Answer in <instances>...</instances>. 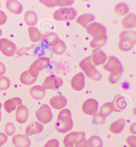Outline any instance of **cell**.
<instances>
[{
  "label": "cell",
  "instance_id": "obj_37",
  "mask_svg": "<svg viewBox=\"0 0 136 147\" xmlns=\"http://www.w3.org/2000/svg\"><path fill=\"white\" fill-rule=\"evenodd\" d=\"M11 82L7 76H3L0 77V91L6 90L10 86Z\"/></svg>",
  "mask_w": 136,
  "mask_h": 147
},
{
  "label": "cell",
  "instance_id": "obj_16",
  "mask_svg": "<svg viewBox=\"0 0 136 147\" xmlns=\"http://www.w3.org/2000/svg\"><path fill=\"white\" fill-rule=\"evenodd\" d=\"M12 144L16 147H31V142L26 135L17 134L12 138Z\"/></svg>",
  "mask_w": 136,
  "mask_h": 147
},
{
  "label": "cell",
  "instance_id": "obj_23",
  "mask_svg": "<svg viewBox=\"0 0 136 147\" xmlns=\"http://www.w3.org/2000/svg\"><path fill=\"white\" fill-rule=\"evenodd\" d=\"M6 6L9 11L15 14H21L23 10L22 5L17 1H7L6 3Z\"/></svg>",
  "mask_w": 136,
  "mask_h": 147
},
{
  "label": "cell",
  "instance_id": "obj_32",
  "mask_svg": "<svg viewBox=\"0 0 136 147\" xmlns=\"http://www.w3.org/2000/svg\"><path fill=\"white\" fill-rule=\"evenodd\" d=\"M37 78H33L31 77L29 73V70H27L21 74L20 76L21 82L25 85H31L36 82Z\"/></svg>",
  "mask_w": 136,
  "mask_h": 147
},
{
  "label": "cell",
  "instance_id": "obj_20",
  "mask_svg": "<svg viewBox=\"0 0 136 147\" xmlns=\"http://www.w3.org/2000/svg\"><path fill=\"white\" fill-rule=\"evenodd\" d=\"M22 104V101L20 98L15 97L8 99L4 103V107L9 113L14 111L18 107Z\"/></svg>",
  "mask_w": 136,
  "mask_h": 147
},
{
  "label": "cell",
  "instance_id": "obj_35",
  "mask_svg": "<svg viewBox=\"0 0 136 147\" xmlns=\"http://www.w3.org/2000/svg\"><path fill=\"white\" fill-rule=\"evenodd\" d=\"M51 48L52 51L55 54L61 55L64 54L66 51V45L61 39L55 45Z\"/></svg>",
  "mask_w": 136,
  "mask_h": 147
},
{
  "label": "cell",
  "instance_id": "obj_22",
  "mask_svg": "<svg viewBox=\"0 0 136 147\" xmlns=\"http://www.w3.org/2000/svg\"><path fill=\"white\" fill-rule=\"evenodd\" d=\"M44 130L43 125L38 122H33L28 125L25 130V135L31 136L41 133Z\"/></svg>",
  "mask_w": 136,
  "mask_h": 147
},
{
  "label": "cell",
  "instance_id": "obj_31",
  "mask_svg": "<svg viewBox=\"0 0 136 147\" xmlns=\"http://www.w3.org/2000/svg\"><path fill=\"white\" fill-rule=\"evenodd\" d=\"M29 36L32 42L36 43L41 39L42 35L38 29L35 27H30L28 29Z\"/></svg>",
  "mask_w": 136,
  "mask_h": 147
},
{
  "label": "cell",
  "instance_id": "obj_13",
  "mask_svg": "<svg viewBox=\"0 0 136 147\" xmlns=\"http://www.w3.org/2000/svg\"><path fill=\"white\" fill-rule=\"evenodd\" d=\"M122 67L121 63L119 59L114 56H110L108 58L103 68L105 71L110 73L115 72Z\"/></svg>",
  "mask_w": 136,
  "mask_h": 147
},
{
  "label": "cell",
  "instance_id": "obj_50",
  "mask_svg": "<svg viewBox=\"0 0 136 147\" xmlns=\"http://www.w3.org/2000/svg\"><path fill=\"white\" fill-rule=\"evenodd\" d=\"M2 34V30H1V29L0 28V37L1 36Z\"/></svg>",
  "mask_w": 136,
  "mask_h": 147
},
{
  "label": "cell",
  "instance_id": "obj_51",
  "mask_svg": "<svg viewBox=\"0 0 136 147\" xmlns=\"http://www.w3.org/2000/svg\"><path fill=\"white\" fill-rule=\"evenodd\" d=\"M1 3H0V8H1Z\"/></svg>",
  "mask_w": 136,
  "mask_h": 147
},
{
  "label": "cell",
  "instance_id": "obj_44",
  "mask_svg": "<svg viewBox=\"0 0 136 147\" xmlns=\"http://www.w3.org/2000/svg\"><path fill=\"white\" fill-rule=\"evenodd\" d=\"M8 136L5 134L0 132V147L5 144L8 140Z\"/></svg>",
  "mask_w": 136,
  "mask_h": 147
},
{
  "label": "cell",
  "instance_id": "obj_8",
  "mask_svg": "<svg viewBox=\"0 0 136 147\" xmlns=\"http://www.w3.org/2000/svg\"><path fill=\"white\" fill-rule=\"evenodd\" d=\"M63 84V81L59 76L51 75L46 78L42 86L46 90H56L59 88Z\"/></svg>",
  "mask_w": 136,
  "mask_h": 147
},
{
  "label": "cell",
  "instance_id": "obj_17",
  "mask_svg": "<svg viewBox=\"0 0 136 147\" xmlns=\"http://www.w3.org/2000/svg\"><path fill=\"white\" fill-rule=\"evenodd\" d=\"M29 111L25 105H21L18 107L16 112V119L18 123L24 124L27 121Z\"/></svg>",
  "mask_w": 136,
  "mask_h": 147
},
{
  "label": "cell",
  "instance_id": "obj_11",
  "mask_svg": "<svg viewBox=\"0 0 136 147\" xmlns=\"http://www.w3.org/2000/svg\"><path fill=\"white\" fill-rule=\"evenodd\" d=\"M73 123L72 117L69 119H57L55 124V128L58 132L65 133L69 132L73 127Z\"/></svg>",
  "mask_w": 136,
  "mask_h": 147
},
{
  "label": "cell",
  "instance_id": "obj_4",
  "mask_svg": "<svg viewBox=\"0 0 136 147\" xmlns=\"http://www.w3.org/2000/svg\"><path fill=\"white\" fill-rule=\"evenodd\" d=\"M50 63V59L47 57H44L37 59L30 66L29 72L31 77L38 78L39 72L47 67Z\"/></svg>",
  "mask_w": 136,
  "mask_h": 147
},
{
  "label": "cell",
  "instance_id": "obj_29",
  "mask_svg": "<svg viewBox=\"0 0 136 147\" xmlns=\"http://www.w3.org/2000/svg\"><path fill=\"white\" fill-rule=\"evenodd\" d=\"M38 18L36 12L29 10L24 14V20L26 24L29 26L36 25L38 22Z\"/></svg>",
  "mask_w": 136,
  "mask_h": 147
},
{
  "label": "cell",
  "instance_id": "obj_19",
  "mask_svg": "<svg viewBox=\"0 0 136 147\" xmlns=\"http://www.w3.org/2000/svg\"><path fill=\"white\" fill-rule=\"evenodd\" d=\"M121 27L124 30L134 28L136 26V16L134 13H130L124 16L121 22Z\"/></svg>",
  "mask_w": 136,
  "mask_h": 147
},
{
  "label": "cell",
  "instance_id": "obj_21",
  "mask_svg": "<svg viewBox=\"0 0 136 147\" xmlns=\"http://www.w3.org/2000/svg\"><path fill=\"white\" fill-rule=\"evenodd\" d=\"M39 2L48 8L68 7L73 3V1H39Z\"/></svg>",
  "mask_w": 136,
  "mask_h": 147
},
{
  "label": "cell",
  "instance_id": "obj_24",
  "mask_svg": "<svg viewBox=\"0 0 136 147\" xmlns=\"http://www.w3.org/2000/svg\"><path fill=\"white\" fill-rule=\"evenodd\" d=\"M46 91L42 86L36 85L33 87L30 91L31 97L36 100H40L43 99L46 96Z\"/></svg>",
  "mask_w": 136,
  "mask_h": 147
},
{
  "label": "cell",
  "instance_id": "obj_36",
  "mask_svg": "<svg viewBox=\"0 0 136 147\" xmlns=\"http://www.w3.org/2000/svg\"><path fill=\"white\" fill-rule=\"evenodd\" d=\"M89 147H103V143L100 138L97 136H92L87 140Z\"/></svg>",
  "mask_w": 136,
  "mask_h": 147
},
{
  "label": "cell",
  "instance_id": "obj_43",
  "mask_svg": "<svg viewBox=\"0 0 136 147\" xmlns=\"http://www.w3.org/2000/svg\"><path fill=\"white\" fill-rule=\"evenodd\" d=\"M7 17L5 12L0 10V26L5 24L7 22Z\"/></svg>",
  "mask_w": 136,
  "mask_h": 147
},
{
  "label": "cell",
  "instance_id": "obj_34",
  "mask_svg": "<svg viewBox=\"0 0 136 147\" xmlns=\"http://www.w3.org/2000/svg\"><path fill=\"white\" fill-rule=\"evenodd\" d=\"M113 112L112 102H107L101 107L99 113L104 117H106Z\"/></svg>",
  "mask_w": 136,
  "mask_h": 147
},
{
  "label": "cell",
  "instance_id": "obj_49",
  "mask_svg": "<svg viewBox=\"0 0 136 147\" xmlns=\"http://www.w3.org/2000/svg\"><path fill=\"white\" fill-rule=\"evenodd\" d=\"M2 108V103L0 102V122L1 121V110Z\"/></svg>",
  "mask_w": 136,
  "mask_h": 147
},
{
  "label": "cell",
  "instance_id": "obj_48",
  "mask_svg": "<svg viewBox=\"0 0 136 147\" xmlns=\"http://www.w3.org/2000/svg\"><path fill=\"white\" fill-rule=\"evenodd\" d=\"M64 145V147H74V144L71 142H67Z\"/></svg>",
  "mask_w": 136,
  "mask_h": 147
},
{
  "label": "cell",
  "instance_id": "obj_45",
  "mask_svg": "<svg viewBox=\"0 0 136 147\" xmlns=\"http://www.w3.org/2000/svg\"><path fill=\"white\" fill-rule=\"evenodd\" d=\"M136 123L135 122L132 123L130 126L129 128V132L131 134L135 135L136 134Z\"/></svg>",
  "mask_w": 136,
  "mask_h": 147
},
{
  "label": "cell",
  "instance_id": "obj_33",
  "mask_svg": "<svg viewBox=\"0 0 136 147\" xmlns=\"http://www.w3.org/2000/svg\"><path fill=\"white\" fill-rule=\"evenodd\" d=\"M123 72V67H121L115 72L110 74L108 77V81L110 84H114L120 79Z\"/></svg>",
  "mask_w": 136,
  "mask_h": 147
},
{
  "label": "cell",
  "instance_id": "obj_40",
  "mask_svg": "<svg viewBox=\"0 0 136 147\" xmlns=\"http://www.w3.org/2000/svg\"><path fill=\"white\" fill-rule=\"evenodd\" d=\"M105 118L102 116L99 113L93 115L92 119V123L95 125H101L105 122Z\"/></svg>",
  "mask_w": 136,
  "mask_h": 147
},
{
  "label": "cell",
  "instance_id": "obj_18",
  "mask_svg": "<svg viewBox=\"0 0 136 147\" xmlns=\"http://www.w3.org/2000/svg\"><path fill=\"white\" fill-rule=\"evenodd\" d=\"M67 99L64 96L57 95L50 100L49 104L54 109L61 110L67 105Z\"/></svg>",
  "mask_w": 136,
  "mask_h": 147
},
{
  "label": "cell",
  "instance_id": "obj_12",
  "mask_svg": "<svg viewBox=\"0 0 136 147\" xmlns=\"http://www.w3.org/2000/svg\"><path fill=\"white\" fill-rule=\"evenodd\" d=\"M90 56L91 62L94 66L103 65L107 60L106 55L99 49H95L93 50Z\"/></svg>",
  "mask_w": 136,
  "mask_h": 147
},
{
  "label": "cell",
  "instance_id": "obj_46",
  "mask_svg": "<svg viewBox=\"0 0 136 147\" xmlns=\"http://www.w3.org/2000/svg\"><path fill=\"white\" fill-rule=\"evenodd\" d=\"M6 71V68L5 64L0 62V77L4 75Z\"/></svg>",
  "mask_w": 136,
  "mask_h": 147
},
{
  "label": "cell",
  "instance_id": "obj_3",
  "mask_svg": "<svg viewBox=\"0 0 136 147\" xmlns=\"http://www.w3.org/2000/svg\"><path fill=\"white\" fill-rule=\"evenodd\" d=\"M77 15L76 11L71 7L58 9L54 12L53 17L57 21H69L74 20Z\"/></svg>",
  "mask_w": 136,
  "mask_h": 147
},
{
  "label": "cell",
  "instance_id": "obj_39",
  "mask_svg": "<svg viewBox=\"0 0 136 147\" xmlns=\"http://www.w3.org/2000/svg\"><path fill=\"white\" fill-rule=\"evenodd\" d=\"M71 117V113L70 110L67 109H65L61 110L59 113L57 117V119H69Z\"/></svg>",
  "mask_w": 136,
  "mask_h": 147
},
{
  "label": "cell",
  "instance_id": "obj_41",
  "mask_svg": "<svg viewBox=\"0 0 136 147\" xmlns=\"http://www.w3.org/2000/svg\"><path fill=\"white\" fill-rule=\"evenodd\" d=\"M125 142L129 147H136V136H130L126 138Z\"/></svg>",
  "mask_w": 136,
  "mask_h": 147
},
{
  "label": "cell",
  "instance_id": "obj_6",
  "mask_svg": "<svg viewBox=\"0 0 136 147\" xmlns=\"http://www.w3.org/2000/svg\"><path fill=\"white\" fill-rule=\"evenodd\" d=\"M113 111L121 112L125 111L129 106V100L122 95H118L115 96L112 102Z\"/></svg>",
  "mask_w": 136,
  "mask_h": 147
},
{
  "label": "cell",
  "instance_id": "obj_26",
  "mask_svg": "<svg viewBox=\"0 0 136 147\" xmlns=\"http://www.w3.org/2000/svg\"><path fill=\"white\" fill-rule=\"evenodd\" d=\"M125 124V122L124 119H119L111 124L109 129L112 133L118 134L122 132Z\"/></svg>",
  "mask_w": 136,
  "mask_h": 147
},
{
  "label": "cell",
  "instance_id": "obj_25",
  "mask_svg": "<svg viewBox=\"0 0 136 147\" xmlns=\"http://www.w3.org/2000/svg\"><path fill=\"white\" fill-rule=\"evenodd\" d=\"M95 19V16L92 14H84L77 18L76 23L82 27L86 28L87 26L93 22Z\"/></svg>",
  "mask_w": 136,
  "mask_h": 147
},
{
  "label": "cell",
  "instance_id": "obj_42",
  "mask_svg": "<svg viewBox=\"0 0 136 147\" xmlns=\"http://www.w3.org/2000/svg\"><path fill=\"white\" fill-rule=\"evenodd\" d=\"M60 143L56 139H52L49 140L44 147H59Z\"/></svg>",
  "mask_w": 136,
  "mask_h": 147
},
{
  "label": "cell",
  "instance_id": "obj_30",
  "mask_svg": "<svg viewBox=\"0 0 136 147\" xmlns=\"http://www.w3.org/2000/svg\"><path fill=\"white\" fill-rule=\"evenodd\" d=\"M114 11L115 14L118 16H125L129 13V8L126 4L120 3L115 6Z\"/></svg>",
  "mask_w": 136,
  "mask_h": 147
},
{
  "label": "cell",
  "instance_id": "obj_1",
  "mask_svg": "<svg viewBox=\"0 0 136 147\" xmlns=\"http://www.w3.org/2000/svg\"><path fill=\"white\" fill-rule=\"evenodd\" d=\"M118 47L122 52L129 51L136 43V33L134 31L125 30L120 33Z\"/></svg>",
  "mask_w": 136,
  "mask_h": 147
},
{
  "label": "cell",
  "instance_id": "obj_15",
  "mask_svg": "<svg viewBox=\"0 0 136 147\" xmlns=\"http://www.w3.org/2000/svg\"><path fill=\"white\" fill-rule=\"evenodd\" d=\"M85 85V78L82 72L77 74L71 79V86L73 90L80 91L82 90Z\"/></svg>",
  "mask_w": 136,
  "mask_h": 147
},
{
  "label": "cell",
  "instance_id": "obj_2",
  "mask_svg": "<svg viewBox=\"0 0 136 147\" xmlns=\"http://www.w3.org/2000/svg\"><path fill=\"white\" fill-rule=\"evenodd\" d=\"M79 66L88 78L95 81L101 80V74L95 69V66L92 63L91 56L86 57L82 60L80 63Z\"/></svg>",
  "mask_w": 136,
  "mask_h": 147
},
{
  "label": "cell",
  "instance_id": "obj_47",
  "mask_svg": "<svg viewBox=\"0 0 136 147\" xmlns=\"http://www.w3.org/2000/svg\"><path fill=\"white\" fill-rule=\"evenodd\" d=\"M75 147H89L87 144V140L75 144Z\"/></svg>",
  "mask_w": 136,
  "mask_h": 147
},
{
  "label": "cell",
  "instance_id": "obj_14",
  "mask_svg": "<svg viewBox=\"0 0 136 147\" xmlns=\"http://www.w3.org/2000/svg\"><path fill=\"white\" fill-rule=\"evenodd\" d=\"M86 140V133L84 132H72L68 134L64 138V144L67 142L75 144L84 141Z\"/></svg>",
  "mask_w": 136,
  "mask_h": 147
},
{
  "label": "cell",
  "instance_id": "obj_27",
  "mask_svg": "<svg viewBox=\"0 0 136 147\" xmlns=\"http://www.w3.org/2000/svg\"><path fill=\"white\" fill-rule=\"evenodd\" d=\"M107 41L106 35H102L93 38L90 43V46L92 49H99L105 44Z\"/></svg>",
  "mask_w": 136,
  "mask_h": 147
},
{
  "label": "cell",
  "instance_id": "obj_38",
  "mask_svg": "<svg viewBox=\"0 0 136 147\" xmlns=\"http://www.w3.org/2000/svg\"><path fill=\"white\" fill-rule=\"evenodd\" d=\"M15 126L12 123H8L5 127V132L7 135L12 136L15 133Z\"/></svg>",
  "mask_w": 136,
  "mask_h": 147
},
{
  "label": "cell",
  "instance_id": "obj_10",
  "mask_svg": "<svg viewBox=\"0 0 136 147\" xmlns=\"http://www.w3.org/2000/svg\"><path fill=\"white\" fill-rule=\"evenodd\" d=\"M82 110L85 114L93 115L98 112L99 105L98 102L95 99H87L83 103Z\"/></svg>",
  "mask_w": 136,
  "mask_h": 147
},
{
  "label": "cell",
  "instance_id": "obj_28",
  "mask_svg": "<svg viewBox=\"0 0 136 147\" xmlns=\"http://www.w3.org/2000/svg\"><path fill=\"white\" fill-rule=\"evenodd\" d=\"M41 39L47 45L51 47L54 46L60 39L58 35L54 33H50L48 34L42 35Z\"/></svg>",
  "mask_w": 136,
  "mask_h": 147
},
{
  "label": "cell",
  "instance_id": "obj_7",
  "mask_svg": "<svg viewBox=\"0 0 136 147\" xmlns=\"http://www.w3.org/2000/svg\"><path fill=\"white\" fill-rule=\"evenodd\" d=\"M16 50L17 47L12 41L5 38L0 39V51L6 56L14 55Z\"/></svg>",
  "mask_w": 136,
  "mask_h": 147
},
{
  "label": "cell",
  "instance_id": "obj_9",
  "mask_svg": "<svg viewBox=\"0 0 136 147\" xmlns=\"http://www.w3.org/2000/svg\"><path fill=\"white\" fill-rule=\"evenodd\" d=\"M85 29L88 34L93 38L106 34V33L105 28L99 23H91L87 26Z\"/></svg>",
  "mask_w": 136,
  "mask_h": 147
},
{
  "label": "cell",
  "instance_id": "obj_5",
  "mask_svg": "<svg viewBox=\"0 0 136 147\" xmlns=\"http://www.w3.org/2000/svg\"><path fill=\"white\" fill-rule=\"evenodd\" d=\"M38 121L44 124H46L51 121L53 117L51 108L48 105L44 104L35 113Z\"/></svg>",
  "mask_w": 136,
  "mask_h": 147
}]
</instances>
